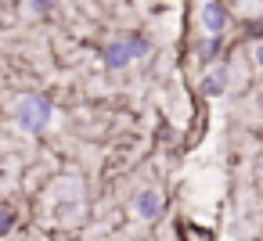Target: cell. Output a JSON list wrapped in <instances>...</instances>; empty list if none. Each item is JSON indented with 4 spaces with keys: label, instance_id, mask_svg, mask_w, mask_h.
Segmentation results:
<instances>
[{
    "label": "cell",
    "instance_id": "6da1fadb",
    "mask_svg": "<svg viewBox=\"0 0 263 241\" xmlns=\"http://www.w3.org/2000/svg\"><path fill=\"white\" fill-rule=\"evenodd\" d=\"M15 123H18L22 130H29V133H40V130L51 123V101H44V97H36V94L22 97V101L15 105Z\"/></svg>",
    "mask_w": 263,
    "mask_h": 241
},
{
    "label": "cell",
    "instance_id": "7a4b0ae2",
    "mask_svg": "<svg viewBox=\"0 0 263 241\" xmlns=\"http://www.w3.org/2000/svg\"><path fill=\"white\" fill-rule=\"evenodd\" d=\"M141 54H144V40H141V36L116 40V44H108V47H105L108 65H126V62H134V58H141Z\"/></svg>",
    "mask_w": 263,
    "mask_h": 241
},
{
    "label": "cell",
    "instance_id": "3957f363",
    "mask_svg": "<svg viewBox=\"0 0 263 241\" xmlns=\"http://www.w3.org/2000/svg\"><path fill=\"white\" fill-rule=\"evenodd\" d=\"M137 212H141L144 219L159 216V212H162V198H159L155 191H141V194H137Z\"/></svg>",
    "mask_w": 263,
    "mask_h": 241
},
{
    "label": "cell",
    "instance_id": "277c9868",
    "mask_svg": "<svg viewBox=\"0 0 263 241\" xmlns=\"http://www.w3.org/2000/svg\"><path fill=\"white\" fill-rule=\"evenodd\" d=\"M202 22H205V29H209V33H220V29H223V8H220V4H205Z\"/></svg>",
    "mask_w": 263,
    "mask_h": 241
},
{
    "label": "cell",
    "instance_id": "5b68a950",
    "mask_svg": "<svg viewBox=\"0 0 263 241\" xmlns=\"http://www.w3.org/2000/svg\"><path fill=\"white\" fill-rule=\"evenodd\" d=\"M180 241H213V237L202 234L198 227H180Z\"/></svg>",
    "mask_w": 263,
    "mask_h": 241
},
{
    "label": "cell",
    "instance_id": "8992f818",
    "mask_svg": "<svg viewBox=\"0 0 263 241\" xmlns=\"http://www.w3.org/2000/svg\"><path fill=\"white\" fill-rule=\"evenodd\" d=\"M11 223H15V212H11V209H0V234H8Z\"/></svg>",
    "mask_w": 263,
    "mask_h": 241
},
{
    "label": "cell",
    "instance_id": "52a82bcc",
    "mask_svg": "<svg viewBox=\"0 0 263 241\" xmlns=\"http://www.w3.org/2000/svg\"><path fill=\"white\" fill-rule=\"evenodd\" d=\"M220 83H223V76L216 72V76H209V79H205V90H209V94H216V90H220Z\"/></svg>",
    "mask_w": 263,
    "mask_h": 241
},
{
    "label": "cell",
    "instance_id": "ba28073f",
    "mask_svg": "<svg viewBox=\"0 0 263 241\" xmlns=\"http://www.w3.org/2000/svg\"><path fill=\"white\" fill-rule=\"evenodd\" d=\"M259 62H263V47H259Z\"/></svg>",
    "mask_w": 263,
    "mask_h": 241
}]
</instances>
